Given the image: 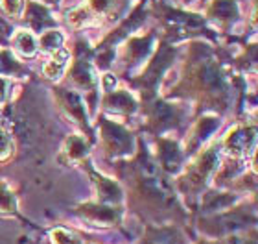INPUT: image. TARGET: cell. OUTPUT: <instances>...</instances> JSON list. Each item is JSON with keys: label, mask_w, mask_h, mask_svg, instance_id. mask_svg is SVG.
Returning <instances> with one entry per match:
<instances>
[{"label": "cell", "mask_w": 258, "mask_h": 244, "mask_svg": "<svg viewBox=\"0 0 258 244\" xmlns=\"http://www.w3.org/2000/svg\"><path fill=\"white\" fill-rule=\"evenodd\" d=\"M103 139H105V144H107L109 150L116 156H122V154H127L133 150V139L120 126L105 122L103 124Z\"/></svg>", "instance_id": "1"}, {"label": "cell", "mask_w": 258, "mask_h": 244, "mask_svg": "<svg viewBox=\"0 0 258 244\" xmlns=\"http://www.w3.org/2000/svg\"><path fill=\"white\" fill-rule=\"evenodd\" d=\"M227 150L234 156H243L251 152L254 147V130L253 128H234L225 139Z\"/></svg>", "instance_id": "2"}, {"label": "cell", "mask_w": 258, "mask_h": 244, "mask_svg": "<svg viewBox=\"0 0 258 244\" xmlns=\"http://www.w3.org/2000/svg\"><path fill=\"white\" fill-rule=\"evenodd\" d=\"M80 211L87 220H91V222L98 224V226H111V224L118 220V213L114 211V207L87 204V206L80 207Z\"/></svg>", "instance_id": "3"}, {"label": "cell", "mask_w": 258, "mask_h": 244, "mask_svg": "<svg viewBox=\"0 0 258 244\" xmlns=\"http://www.w3.org/2000/svg\"><path fill=\"white\" fill-rule=\"evenodd\" d=\"M92 179L96 183L102 202H105V204H118L122 200V190L114 181L103 178V176H96V174H92Z\"/></svg>", "instance_id": "4"}, {"label": "cell", "mask_w": 258, "mask_h": 244, "mask_svg": "<svg viewBox=\"0 0 258 244\" xmlns=\"http://www.w3.org/2000/svg\"><path fill=\"white\" fill-rule=\"evenodd\" d=\"M172 60H173L172 48L162 46V48L159 50V54L155 56L153 63L150 65V69H148V72H146V81H148V83H155V81L159 80V76L164 72V69L170 65V61Z\"/></svg>", "instance_id": "5"}, {"label": "cell", "mask_w": 258, "mask_h": 244, "mask_svg": "<svg viewBox=\"0 0 258 244\" xmlns=\"http://www.w3.org/2000/svg\"><path fill=\"white\" fill-rule=\"evenodd\" d=\"M216 165H218V156H216L214 150H209L207 154H203V158L199 159L198 165H196V167L192 168V172H190V178H192L194 183L205 181V178L214 170Z\"/></svg>", "instance_id": "6"}, {"label": "cell", "mask_w": 258, "mask_h": 244, "mask_svg": "<svg viewBox=\"0 0 258 244\" xmlns=\"http://www.w3.org/2000/svg\"><path fill=\"white\" fill-rule=\"evenodd\" d=\"M61 102H63L64 109L69 111V115L72 119H76L78 122H87L85 106H83L81 98L76 92H70V91L61 92Z\"/></svg>", "instance_id": "7"}, {"label": "cell", "mask_w": 258, "mask_h": 244, "mask_svg": "<svg viewBox=\"0 0 258 244\" xmlns=\"http://www.w3.org/2000/svg\"><path fill=\"white\" fill-rule=\"evenodd\" d=\"M181 159H183V156H181L175 142L161 141V161L168 170H177Z\"/></svg>", "instance_id": "8"}, {"label": "cell", "mask_w": 258, "mask_h": 244, "mask_svg": "<svg viewBox=\"0 0 258 244\" xmlns=\"http://www.w3.org/2000/svg\"><path fill=\"white\" fill-rule=\"evenodd\" d=\"M109 109H114V111H120V113H131L135 109V100L133 96L125 91H118V92H111L105 100Z\"/></svg>", "instance_id": "9"}, {"label": "cell", "mask_w": 258, "mask_h": 244, "mask_svg": "<svg viewBox=\"0 0 258 244\" xmlns=\"http://www.w3.org/2000/svg\"><path fill=\"white\" fill-rule=\"evenodd\" d=\"M26 19L28 22L32 24L33 30H43L44 26H50L52 24V19H50L46 8L39 4H30L26 11Z\"/></svg>", "instance_id": "10"}, {"label": "cell", "mask_w": 258, "mask_h": 244, "mask_svg": "<svg viewBox=\"0 0 258 244\" xmlns=\"http://www.w3.org/2000/svg\"><path fill=\"white\" fill-rule=\"evenodd\" d=\"M67 60H69V52H67V50H59V52L44 65V69H43L44 76L50 78V80H57L64 72V69H67Z\"/></svg>", "instance_id": "11"}, {"label": "cell", "mask_w": 258, "mask_h": 244, "mask_svg": "<svg viewBox=\"0 0 258 244\" xmlns=\"http://www.w3.org/2000/svg\"><path fill=\"white\" fill-rule=\"evenodd\" d=\"M238 13L234 0H216L214 4L210 6V15L220 19V21H231Z\"/></svg>", "instance_id": "12"}, {"label": "cell", "mask_w": 258, "mask_h": 244, "mask_svg": "<svg viewBox=\"0 0 258 244\" xmlns=\"http://www.w3.org/2000/svg\"><path fill=\"white\" fill-rule=\"evenodd\" d=\"M87 150H89V144L83 137L78 135H70L64 142V152L70 159H81L87 156Z\"/></svg>", "instance_id": "13"}, {"label": "cell", "mask_w": 258, "mask_h": 244, "mask_svg": "<svg viewBox=\"0 0 258 244\" xmlns=\"http://www.w3.org/2000/svg\"><path fill=\"white\" fill-rule=\"evenodd\" d=\"M72 78L78 85L81 87H91L94 83V72H92L91 65L87 63V61H78L74 67V71H72Z\"/></svg>", "instance_id": "14"}, {"label": "cell", "mask_w": 258, "mask_h": 244, "mask_svg": "<svg viewBox=\"0 0 258 244\" xmlns=\"http://www.w3.org/2000/svg\"><path fill=\"white\" fill-rule=\"evenodd\" d=\"M216 128H218V120L216 119H212V117H205V119H201L199 120V124L196 126V130H194L192 144H198V142H201L203 139H207Z\"/></svg>", "instance_id": "15"}, {"label": "cell", "mask_w": 258, "mask_h": 244, "mask_svg": "<svg viewBox=\"0 0 258 244\" xmlns=\"http://www.w3.org/2000/svg\"><path fill=\"white\" fill-rule=\"evenodd\" d=\"M150 46H151V37L133 39V41L129 43L127 54L131 56V60L133 61H140V60H144L146 54L150 52Z\"/></svg>", "instance_id": "16"}, {"label": "cell", "mask_w": 258, "mask_h": 244, "mask_svg": "<svg viewBox=\"0 0 258 244\" xmlns=\"http://www.w3.org/2000/svg\"><path fill=\"white\" fill-rule=\"evenodd\" d=\"M15 211V198L11 194L4 183H0V213H13Z\"/></svg>", "instance_id": "17"}, {"label": "cell", "mask_w": 258, "mask_h": 244, "mask_svg": "<svg viewBox=\"0 0 258 244\" xmlns=\"http://www.w3.org/2000/svg\"><path fill=\"white\" fill-rule=\"evenodd\" d=\"M17 46L24 56H33V52H35V41L30 33H19L17 35Z\"/></svg>", "instance_id": "18"}, {"label": "cell", "mask_w": 258, "mask_h": 244, "mask_svg": "<svg viewBox=\"0 0 258 244\" xmlns=\"http://www.w3.org/2000/svg\"><path fill=\"white\" fill-rule=\"evenodd\" d=\"M63 43V37H61V33L57 32H46L41 37V46L43 50H57Z\"/></svg>", "instance_id": "19"}, {"label": "cell", "mask_w": 258, "mask_h": 244, "mask_svg": "<svg viewBox=\"0 0 258 244\" xmlns=\"http://www.w3.org/2000/svg\"><path fill=\"white\" fill-rule=\"evenodd\" d=\"M52 242L54 244H80V239H76V235L63 228H57L52 231Z\"/></svg>", "instance_id": "20"}, {"label": "cell", "mask_w": 258, "mask_h": 244, "mask_svg": "<svg viewBox=\"0 0 258 244\" xmlns=\"http://www.w3.org/2000/svg\"><path fill=\"white\" fill-rule=\"evenodd\" d=\"M19 71V63L13 60V56L10 52H2L0 54V72L2 74H11V72Z\"/></svg>", "instance_id": "21"}, {"label": "cell", "mask_w": 258, "mask_h": 244, "mask_svg": "<svg viewBox=\"0 0 258 244\" xmlns=\"http://www.w3.org/2000/svg\"><path fill=\"white\" fill-rule=\"evenodd\" d=\"M10 148H11L10 133H8V130H6L4 126L0 124V159L6 158L10 154Z\"/></svg>", "instance_id": "22"}, {"label": "cell", "mask_w": 258, "mask_h": 244, "mask_svg": "<svg viewBox=\"0 0 258 244\" xmlns=\"http://www.w3.org/2000/svg\"><path fill=\"white\" fill-rule=\"evenodd\" d=\"M2 6H4V10L8 15L17 17L19 13H21L22 0H2Z\"/></svg>", "instance_id": "23"}, {"label": "cell", "mask_w": 258, "mask_h": 244, "mask_svg": "<svg viewBox=\"0 0 258 244\" xmlns=\"http://www.w3.org/2000/svg\"><path fill=\"white\" fill-rule=\"evenodd\" d=\"M70 22L74 24V26H81V24H85L87 19H89V13L85 10H80V11H74V13H70Z\"/></svg>", "instance_id": "24"}, {"label": "cell", "mask_w": 258, "mask_h": 244, "mask_svg": "<svg viewBox=\"0 0 258 244\" xmlns=\"http://www.w3.org/2000/svg\"><path fill=\"white\" fill-rule=\"evenodd\" d=\"M91 2V8H94L96 11H107L109 6H111V0H89Z\"/></svg>", "instance_id": "25"}, {"label": "cell", "mask_w": 258, "mask_h": 244, "mask_svg": "<svg viewBox=\"0 0 258 244\" xmlns=\"http://www.w3.org/2000/svg\"><path fill=\"white\" fill-rule=\"evenodd\" d=\"M103 83H105V91H109V92L114 91V80L111 76H105V78H103Z\"/></svg>", "instance_id": "26"}, {"label": "cell", "mask_w": 258, "mask_h": 244, "mask_svg": "<svg viewBox=\"0 0 258 244\" xmlns=\"http://www.w3.org/2000/svg\"><path fill=\"white\" fill-rule=\"evenodd\" d=\"M6 89H8V83H6V80L0 78V102L6 98Z\"/></svg>", "instance_id": "27"}]
</instances>
